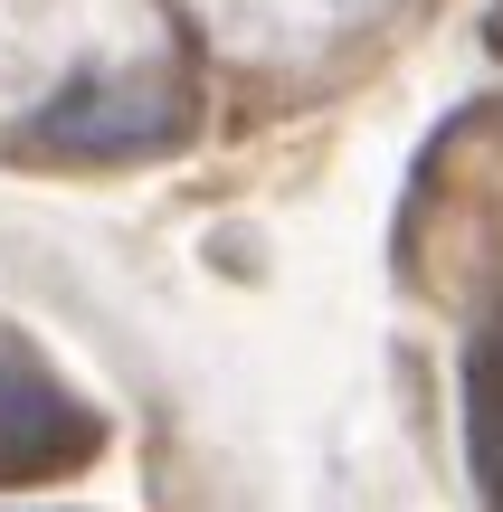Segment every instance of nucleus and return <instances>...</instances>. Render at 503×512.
Listing matches in <instances>:
<instances>
[{"mask_svg": "<svg viewBox=\"0 0 503 512\" xmlns=\"http://www.w3.org/2000/svg\"><path fill=\"white\" fill-rule=\"evenodd\" d=\"M190 133V86L162 67H124V76H76L29 114L38 152H76V162H133Z\"/></svg>", "mask_w": 503, "mask_h": 512, "instance_id": "nucleus-1", "label": "nucleus"}, {"mask_svg": "<svg viewBox=\"0 0 503 512\" xmlns=\"http://www.w3.org/2000/svg\"><path fill=\"white\" fill-rule=\"evenodd\" d=\"M105 446V418L57 380V361L29 332L0 323V484H38V475H76Z\"/></svg>", "mask_w": 503, "mask_h": 512, "instance_id": "nucleus-2", "label": "nucleus"}]
</instances>
